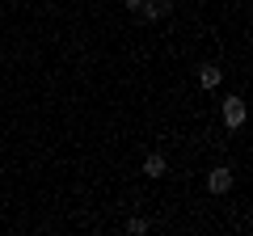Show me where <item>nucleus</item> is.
<instances>
[{
  "label": "nucleus",
  "instance_id": "obj_5",
  "mask_svg": "<svg viewBox=\"0 0 253 236\" xmlns=\"http://www.w3.org/2000/svg\"><path fill=\"white\" fill-rule=\"evenodd\" d=\"M165 169H169V164H165L161 152H152V156L144 160V177H165Z\"/></svg>",
  "mask_w": 253,
  "mask_h": 236
},
{
  "label": "nucleus",
  "instance_id": "obj_6",
  "mask_svg": "<svg viewBox=\"0 0 253 236\" xmlns=\"http://www.w3.org/2000/svg\"><path fill=\"white\" fill-rule=\"evenodd\" d=\"M126 4V13H139V4H144V0H123Z\"/></svg>",
  "mask_w": 253,
  "mask_h": 236
},
{
  "label": "nucleus",
  "instance_id": "obj_1",
  "mask_svg": "<svg viewBox=\"0 0 253 236\" xmlns=\"http://www.w3.org/2000/svg\"><path fill=\"white\" fill-rule=\"evenodd\" d=\"M219 114H224V127L236 131V127L245 122V97H236V93H232V97L224 101V110H219Z\"/></svg>",
  "mask_w": 253,
  "mask_h": 236
},
{
  "label": "nucleus",
  "instance_id": "obj_4",
  "mask_svg": "<svg viewBox=\"0 0 253 236\" xmlns=\"http://www.w3.org/2000/svg\"><path fill=\"white\" fill-rule=\"evenodd\" d=\"M219 80H224V72H219L215 64H203L199 68V84H203V89H219Z\"/></svg>",
  "mask_w": 253,
  "mask_h": 236
},
{
  "label": "nucleus",
  "instance_id": "obj_3",
  "mask_svg": "<svg viewBox=\"0 0 253 236\" xmlns=\"http://www.w3.org/2000/svg\"><path fill=\"white\" fill-rule=\"evenodd\" d=\"M207 190H211V194H228V190H232V169H211Z\"/></svg>",
  "mask_w": 253,
  "mask_h": 236
},
{
  "label": "nucleus",
  "instance_id": "obj_2",
  "mask_svg": "<svg viewBox=\"0 0 253 236\" xmlns=\"http://www.w3.org/2000/svg\"><path fill=\"white\" fill-rule=\"evenodd\" d=\"M169 13H173L169 0H144V4H139V17L144 21H161V17H169Z\"/></svg>",
  "mask_w": 253,
  "mask_h": 236
}]
</instances>
